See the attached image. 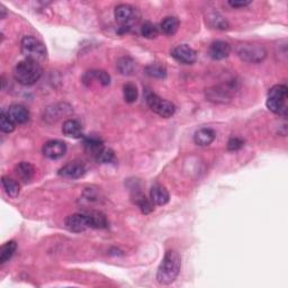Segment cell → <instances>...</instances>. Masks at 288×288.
<instances>
[{
  "instance_id": "26",
  "label": "cell",
  "mask_w": 288,
  "mask_h": 288,
  "mask_svg": "<svg viewBox=\"0 0 288 288\" xmlns=\"http://www.w3.org/2000/svg\"><path fill=\"white\" fill-rule=\"evenodd\" d=\"M17 245L15 241H9L2 247V250H0V264L4 265L6 264L7 261L11 260V258L14 256V253L16 252Z\"/></svg>"
},
{
  "instance_id": "7",
  "label": "cell",
  "mask_w": 288,
  "mask_h": 288,
  "mask_svg": "<svg viewBox=\"0 0 288 288\" xmlns=\"http://www.w3.org/2000/svg\"><path fill=\"white\" fill-rule=\"evenodd\" d=\"M115 18L121 27H131V24L135 19V9L130 5L122 4L115 8Z\"/></svg>"
},
{
  "instance_id": "30",
  "label": "cell",
  "mask_w": 288,
  "mask_h": 288,
  "mask_svg": "<svg viewBox=\"0 0 288 288\" xmlns=\"http://www.w3.org/2000/svg\"><path fill=\"white\" fill-rule=\"evenodd\" d=\"M15 124L9 116L7 115L6 112H3L0 115V130L4 133H12L15 130Z\"/></svg>"
},
{
  "instance_id": "12",
  "label": "cell",
  "mask_w": 288,
  "mask_h": 288,
  "mask_svg": "<svg viewBox=\"0 0 288 288\" xmlns=\"http://www.w3.org/2000/svg\"><path fill=\"white\" fill-rule=\"evenodd\" d=\"M64 224H66V227L69 231L74 233H81L89 228L86 214H80V213L69 215L66 218Z\"/></svg>"
},
{
  "instance_id": "32",
  "label": "cell",
  "mask_w": 288,
  "mask_h": 288,
  "mask_svg": "<svg viewBox=\"0 0 288 288\" xmlns=\"http://www.w3.org/2000/svg\"><path fill=\"white\" fill-rule=\"evenodd\" d=\"M211 25L214 28H218V29H226L228 24L226 22V19L223 18L220 15H214V16L211 17Z\"/></svg>"
},
{
  "instance_id": "10",
  "label": "cell",
  "mask_w": 288,
  "mask_h": 288,
  "mask_svg": "<svg viewBox=\"0 0 288 288\" xmlns=\"http://www.w3.org/2000/svg\"><path fill=\"white\" fill-rule=\"evenodd\" d=\"M84 173H86V167L79 161L69 162L59 170V176L69 178V179H78V178H81Z\"/></svg>"
},
{
  "instance_id": "24",
  "label": "cell",
  "mask_w": 288,
  "mask_h": 288,
  "mask_svg": "<svg viewBox=\"0 0 288 288\" xmlns=\"http://www.w3.org/2000/svg\"><path fill=\"white\" fill-rule=\"evenodd\" d=\"M84 148H86V151L89 155L97 157L105 147H104V143L101 138L87 137L86 140H84Z\"/></svg>"
},
{
  "instance_id": "11",
  "label": "cell",
  "mask_w": 288,
  "mask_h": 288,
  "mask_svg": "<svg viewBox=\"0 0 288 288\" xmlns=\"http://www.w3.org/2000/svg\"><path fill=\"white\" fill-rule=\"evenodd\" d=\"M208 101L217 104H225L231 101V89L224 86H215L206 90Z\"/></svg>"
},
{
  "instance_id": "25",
  "label": "cell",
  "mask_w": 288,
  "mask_h": 288,
  "mask_svg": "<svg viewBox=\"0 0 288 288\" xmlns=\"http://www.w3.org/2000/svg\"><path fill=\"white\" fill-rule=\"evenodd\" d=\"M3 187L5 191H6L7 195L12 198L17 197L19 195V191H21V187H19V183L13 179V178L9 177H3Z\"/></svg>"
},
{
  "instance_id": "8",
  "label": "cell",
  "mask_w": 288,
  "mask_h": 288,
  "mask_svg": "<svg viewBox=\"0 0 288 288\" xmlns=\"http://www.w3.org/2000/svg\"><path fill=\"white\" fill-rule=\"evenodd\" d=\"M43 155L52 160H57V159L62 158L67 152V146L66 143L59 140H51L47 141L43 146Z\"/></svg>"
},
{
  "instance_id": "9",
  "label": "cell",
  "mask_w": 288,
  "mask_h": 288,
  "mask_svg": "<svg viewBox=\"0 0 288 288\" xmlns=\"http://www.w3.org/2000/svg\"><path fill=\"white\" fill-rule=\"evenodd\" d=\"M171 57L175 59L176 61L182 64H193L196 61V52L194 50L185 45V44H181V45H178L175 49H172L171 51Z\"/></svg>"
},
{
  "instance_id": "34",
  "label": "cell",
  "mask_w": 288,
  "mask_h": 288,
  "mask_svg": "<svg viewBox=\"0 0 288 288\" xmlns=\"http://www.w3.org/2000/svg\"><path fill=\"white\" fill-rule=\"evenodd\" d=\"M251 2H228V5L233 8H240V7H246L248 5H250Z\"/></svg>"
},
{
  "instance_id": "3",
  "label": "cell",
  "mask_w": 288,
  "mask_h": 288,
  "mask_svg": "<svg viewBox=\"0 0 288 288\" xmlns=\"http://www.w3.org/2000/svg\"><path fill=\"white\" fill-rule=\"evenodd\" d=\"M288 95V89L285 84H276L271 87L268 92L267 107L270 112L279 115H286V99Z\"/></svg>"
},
{
  "instance_id": "13",
  "label": "cell",
  "mask_w": 288,
  "mask_h": 288,
  "mask_svg": "<svg viewBox=\"0 0 288 288\" xmlns=\"http://www.w3.org/2000/svg\"><path fill=\"white\" fill-rule=\"evenodd\" d=\"M231 53V45L225 41H215L208 49V54L213 60H223Z\"/></svg>"
},
{
  "instance_id": "1",
  "label": "cell",
  "mask_w": 288,
  "mask_h": 288,
  "mask_svg": "<svg viewBox=\"0 0 288 288\" xmlns=\"http://www.w3.org/2000/svg\"><path fill=\"white\" fill-rule=\"evenodd\" d=\"M181 268V258L178 252L170 250L167 251L165 257L158 268L157 279L160 284L169 285L175 281L180 272Z\"/></svg>"
},
{
  "instance_id": "22",
  "label": "cell",
  "mask_w": 288,
  "mask_h": 288,
  "mask_svg": "<svg viewBox=\"0 0 288 288\" xmlns=\"http://www.w3.org/2000/svg\"><path fill=\"white\" fill-rule=\"evenodd\" d=\"M96 80L102 86H108L111 83V76L104 70H92L87 72L86 76H84V82Z\"/></svg>"
},
{
  "instance_id": "21",
  "label": "cell",
  "mask_w": 288,
  "mask_h": 288,
  "mask_svg": "<svg viewBox=\"0 0 288 288\" xmlns=\"http://www.w3.org/2000/svg\"><path fill=\"white\" fill-rule=\"evenodd\" d=\"M134 203L137 205V207L140 208L143 214H150L153 212L155 207H153V203L151 200H148V198L143 195L141 191H137L134 194Z\"/></svg>"
},
{
  "instance_id": "18",
  "label": "cell",
  "mask_w": 288,
  "mask_h": 288,
  "mask_svg": "<svg viewBox=\"0 0 288 288\" xmlns=\"http://www.w3.org/2000/svg\"><path fill=\"white\" fill-rule=\"evenodd\" d=\"M62 132L68 137L79 138L82 136V126L76 120H68L63 123Z\"/></svg>"
},
{
  "instance_id": "6",
  "label": "cell",
  "mask_w": 288,
  "mask_h": 288,
  "mask_svg": "<svg viewBox=\"0 0 288 288\" xmlns=\"http://www.w3.org/2000/svg\"><path fill=\"white\" fill-rule=\"evenodd\" d=\"M236 52L241 60L249 63H260L267 57L266 49L259 44H241Z\"/></svg>"
},
{
  "instance_id": "23",
  "label": "cell",
  "mask_w": 288,
  "mask_h": 288,
  "mask_svg": "<svg viewBox=\"0 0 288 288\" xmlns=\"http://www.w3.org/2000/svg\"><path fill=\"white\" fill-rule=\"evenodd\" d=\"M116 67L117 70L120 71V73L123 74V76H132L134 71H135V62L128 57L121 58L120 60L117 61Z\"/></svg>"
},
{
  "instance_id": "14",
  "label": "cell",
  "mask_w": 288,
  "mask_h": 288,
  "mask_svg": "<svg viewBox=\"0 0 288 288\" xmlns=\"http://www.w3.org/2000/svg\"><path fill=\"white\" fill-rule=\"evenodd\" d=\"M7 115L9 118L18 125L27 123L29 120V112L27 108H25L22 105H13L7 109Z\"/></svg>"
},
{
  "instance_id": "2",
  "label": "cell",
  "mask_w": 288,
  "mask_h": 288,
  "mask_svg": "<svg viewBox=\"0 0 288 288\" xmlns=\"http://www.w3.org/2000/svg\"><path fill=\"white\" fill-rule=\"evenodd\" d=\"M43 74V68L39 62L25 59L17 63L14 69V78L18 83L23 86H32L41 79Z\"/></svg>"
},
{
  "instance_id": "29",
  "label": "cell",
  "mask_w": 288,
  "mask_h": 288,
  "mask_svg": "<svg viewBox=\"0 0 288 288\" xmlns=\"http://www.w3.org/2000/svg\"><path fill=\"white\" fill-rule=\"evenodd\" d=\"M141 34H142L143 37H146L148 39H153V38L158 37L159 31H158V27L156 26L155 24H152L150 22H147L142 25Z\"/></svg>"
},
{
  "instance_id": "20",
  "label": "cell",
  "mask_w": 288,
  "mask_h": 288,
  "mask_svg": "<svg viewBox=\"0 0 288 288\" xmlns=\"http://www.w3.org/2000/svg\"><path fill=\"white\" fill-rule=\"evenodd\" d=\"M179 19L177 17H173V16H169L166 17L160 24V28H161V32L163 34H166V35L169 36H172L173 34H176L178 28H179Z\"/></svg>"
},
{
  "instance_id": "4",
  "label": "cell",
  "mask_w": 288,
  "mask_h": 288,
  "mask_svg": "<svg viewBox=\"0 0 288 288\" xmlns=\"http://www.w3.org/2000/svg\"><path fill=\"white\" fill-rule=\"evenodd\" d=\"M21 50L25 59H29V60L36 62L45 60L47 56L45 45L33 36H25L22 39Z\"/></svg>"
},
{
  "instance_id": "16",
  "label": "cell",
  "mask_w": 288,
  "mask_h": 288,
  "mask_svg": "<svg viewBox=\"0 0 288 288\" xmlns=\"http://www.w3.org/2000/svg\"><path fill=\"white\" fill-rule=\"evenodd\" d=\"M216 137V134L215 132L212 130V128H201V130H198L195 135H194V141L197 144V146L200 147H207L214 142Z\"/></svg>"
},
{
  "instance_id": "31",
  "label": "cell",
  "mask_w": 288,
  "mask_h": 288,
  "mask_svg": "<svg viewBox=\"0 0 288 288\" xmlns=\"http://www.w3.org/2000/svg\"><path fill=\"white\" fill-rule=\"evenodd\" d=\"M97 161L101 163H111L115 160V153L112 150V149L104 148L101 151V153L96 157Z\"/></svg>"
},
{
  "instance_id": "33",
  "label": "cell",
  "mask_w": 288,
  "mask_h": 288,
  "mask_svg": "<svg viewBox=\"0 0 288 288\" xmlns=\"http://www.w3.org/2000/svg\"><path fill=\"white\" fill-rule=\"evenodd\" d=\"M245 146V141L240 137H232L227 143V150L228 151H237Z\"/></svg>"
},
{
  "instance_id": "27",
  "label": "cell",
  "mask_w": 288,
  "mask_h": 288,
  "mask_svg": "<svg viewBox=\"0 0 288 288\" xmlns=\"http://www.w3.org/2000/svg\"><path fill=\"white\" fill-rule=\"evenodd\" d=\"M146 73L152 78L163 79L167 76V70L160 63H151L147 66Z\"/></svg>"
},
{
  "instance_id": "5",
  "label": "cell",
  "mask_w": 288,
  "mask_h": 288,
  "mask_svg": "<svg viewBox=\"0 0 288 288\" xmlns=\"http://www.w3.org/2000/svg\"><path fill=\"white\" fill-rule=\"evenodd\" d=\"M146 99L148 106L151 108L152 112L158 114L159 116L168 118L171 117L176 112V106L171 102L165 101V99L156 95L155 92H148Z\"/></svg>"
},
{
  "instance_id": "15",
  "label": "cell",
  "mask_w": 288,
  "mask_h": 288,
  "mask_svg": "<svg viewBox=\"0 0 288 288\" xmlns=\"http://www.w3.org/2000/svg\"><path fill=\"white\" fill-rule=\"evenodd\" d=\"M87 217L89 228H97V230H103V228L108 227V221L102 212L99 211H90L84 213Z\"/></svg>"
},
{
  "instance_id": "19",
  "label": "cell",
  "mask_w": 288,
  "mask_h": 288,
  "mask_svg": "<svg viewBox=\"0 0 288 288\" xmlns=\"http://www.w3.org/2000/svg\"><path fill=\"white\" fill-rule=\"evenodd\" d=\"M16 175L18 176L19 179L24 182H29L34 177V168L28 162H21L16 166Z\"/></svg>"
},
{
  "instance_id": "17",
  "label": "cell",
  "mask_w": 288,
  "mask_h": 288,
  "mask_svg": "<svg viewBox=\"0 0 288 288\" xmlns=\"http://www.w3.org/2000/svg\"><path fill=\"white\" fill-rule=\"evenodd\" d=\"M151 201L153 204L159 205V206H162V205H166L167 203L170 200V196H169V193L166 189L165 186L162 185H157L153 186L151 188Z\"/></svg>"
},
{
  "instance_id": "28",
  "label": "cell",
  "mask_w": 288,
  "mask_h": 288,
  "mask_svg": "<svg viewBox=\"0 0 288 288\" xmlns=\"http://www.w3.org/2000/svg\"><path fill=\"white\" fill-rule=\"evenodd\" d=\"M123 95H124V99H125L126 103L128 104L135 103L137 96H138V91H137V88L135 84H133V83L124 84Z\"/></svg>"
}]
</instances>
